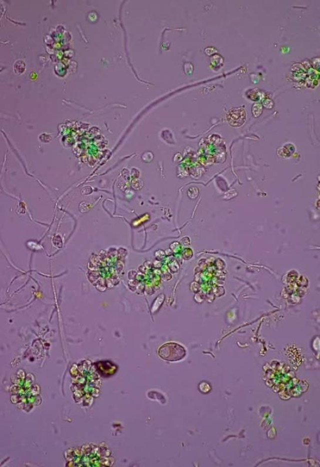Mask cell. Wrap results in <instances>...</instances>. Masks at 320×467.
I'll use <instances>...</instances> for the list:
<instances>
[{
    "label": "cell",
    "instance_id": "3957f363",
    "mask_svg": "<svg viewBox=\"0 0 320 467\" xmlns=\"http://www.w3.org/2000/svg\"><path fill=\"white\" fill-rule=\"evenodd\" d=\"M252 112L255 117L260 116L262 112V106L260 104H256L252 106Z\"/></svg>",
    "mask_w": 320,
    "mask_h": 467
},
{
    "label": "cell",
    "instance_id": "6da1fadb",
    "mask_svg": "<svg viewBox=\"0 0 320 467\" xmlns=\"http://www.w3.org/2000/svg\"><path fill=\"white\" fill-rule=\"evenodd\" d=\"M158 354L164 360L178 362L185 357L186 350L182 346L176 342H168L161 346L158 351Z\"/></svg>",
    "mask_w": 320,
    "mask_h": 467
},
{
    "label": "cell",
    "instance_id": "7a4b0ae2",
    "mask_svg": "<svg viewBox=\"0 0 320 467\" xmlns=\"http://www.w3.org/2000/svg\"><path fill=\"white\" fill-rule=\"evenodd\" d=\"M246 119V112L244 108L242 106L234 107L229 110L227 120L230 125L234 127L240 126L245 122Z\"/></svg>",
    "mask_w": 320,
    "mask_h": 467
}]
</instances>
